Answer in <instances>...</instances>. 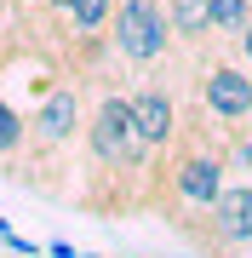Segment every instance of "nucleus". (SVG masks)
<instances>
[{
  "label": "nucleus",
  "mask_w": 252,
  "mask_h": 258,
  "mask_svg": "<svg viewBox=\"0 0 252 258\" xmlns=\"http://www.w3.org/2000/svg\"><path fill=\"white\" fill-rule=\"evenodd\" d=\"M86 207L98 212H132V207H149V184H155V166L160 155L143 144L138 120H132L126 92L115 86H98L92 109H86Z\"/></svg>",
  "instance_id": "f257e3e1"
},
{
  "label": "nucleus",
  "mask_w": 252,
  "mask_h": 258,
  "mask_svg": "<svg viewBox=\"0 0 252 258\" xmlns=\"http://www.w3.org/2000/svg\"><path fill=\"white\" fill-rule=\"evenodd\" d=\"M229 138L218 132L212 138V126H206V115L195 120H184V132H178V144L160 155L155 166V184H149V212H160V218L172 224L178 235L189 230V224L201 218L206 207L224 195L229 184Z\"/></svg>",
  "instance_id": "f03ea898"
},
{
  "label": "nucleus",
  "mask_w": 252,
  "mask_h": 258,
  "mask_svg": "<svg viewBox=\"0 0 252 258\" xmlns=\"http://www.w3.org/2000/svg\"><path fill=\"white\" fill-rule=\"evenodd\" d=\"M86 86L69 75V81H57L46 98H40V109L29 115V138L18 149V161L12 166V178L18 184H35L40 195H63L57 184V172H69V155H75V144L86 138Z\"/></svg>",
  "instance_id": "7ed1b4c3"
},
{
  "label": "nucleus",
  "mask_w": 252,
  "mask_h": 258,
  "mask_svg": "<svg viewBox=\"0 0 252 258\" xmlns=\"http://www.w3.org/2000/svg\"><path fill=\"white\" fill-rule=\"evenodd\" d=\"M172 52H178V35H172L160 0H115V18H109V57L115 63L155 75Z\"/></svg>",
  "instance_id": "20e7f679"
},
{
  "label": "nucleus",
  "mask_w": 252,
  "mask_h": 258,
  "mask_svg": "<svg viewBox=\"0 0 252 258\" xmlns=\"http://www.w3.org/2000/svg\"><path fill=\"white\" fill-rule=\"evenodd\" d=\"M195 103L224 138L252 126V69L241 57H212L195 69Z\"/></svg>",
  "instance_id": "39448f33"
},
{
  "label": "nucleus",
  "mask_w": 252,
  "mask_h": 258,
  "mask_svg": "<svg viewBox=\"0 0 252 258\" xmlns=\"http://www.w3.org/2000/svg\"><path fill=\"white\" fill-rule=\"evenodd\" d=\"M206 258H252V178L224 184L212 207L201 212V224L184 230Z\"/></svg>",
  "instance_id": "423d86ee"
},
{
  "label": "nucleus",
  "mask_w": 252,
  "mask_h": 258,
  "mask_svg": "<svg viewBox=\"0 0 252 258\" xmlns=\"http://www.w3.org/2000/svg\"><path fill=\"white\" fill-rule=\"evenodd\" d=\"M126 103H132V120H138L143 144H149L155 155H166V149L178 144V132H184V109H178L172 86L160 81V75H143V81L126 92Z\"/></svg>",
  "instance_id": "0eeeda50"
},
{
  "label": "nucleus",
  "mask_w": 252,
  "mask_h": 258,
  "mask_svg": "<svg viewBox=\"0 0 252 258\" xmlns=\"http://www.w3.org/2000/svg\"><path fill=\"white\" fill-rule=\"evenodd\" d=\"M178 46H206L212 40V0H160Z\"/></svg>",
  "instance_id": "6e6552de"
},
{
  "label": "nucleus",
  "mask_w": 252,
  "mask_h": 258,
  "mask_svg": "<svg viewBox=\"0 0 252 258\" xmlns=\"http://www.w3.org/2000/svg\"><path fill=\"white\" fill-rule=\"evenodd\" d=\"M252 23V0H212V40H235Z\"/></svg>",
  "instance_id": "1a4fd4ad"
},
{
  "label": "nucleus",
  "mask_w": 252,
  "mask_h": 258,
  "mask_svg": "<svg viewBox=\"0 0 252 258\" xmlns=\"http://www.w3.org/2000/svg\"><path fill=\"white\" fill-rule=\"evenodd\" d=\"M23 138H29V115H18L6 98H0V161H18Z\"/></svg>",
  "instance_id": "9d476101"
},
{
  "label": "nucleus",
  "mask_w": 252,
  "mask_h": 258,
  "mask_svg": "<svg viewBox=\"0 0 252 258\" xmlns=\"http://www.w3.org/2000/svg\"><path fill=\"white\" fill-rule=\"evenodd\" d=\"M229 172L252 178V126H246V132H235V138H229Z\"/></svg>",
  "instance_id": "9b49d317"
},
{
  "label": "nucleus",
  "mask_w": 252,
  "mask_h": 258,
  "mask_svg": "<svg viewBox=\"0 0 252 258\" xmlns=\"http://www.w3.org/2000/svg\"><path fill=\"white\" fill-rule=\"evenodd\" d=\"M229 46H235V57H241V63L252 69V23H246V29H241V35H235V40H229Z\"/></svg>",
  "instance_id": "f8f14e48"
},
{
  "label": "nucleus",
  "mask_w": 252,
  "mask_h": 258,
  "mask_svg": "<svg viewBox=\"0 0 252 258\" xmlns=\"http://www.w3.org/2000/svg\"><path fill=\"white\" fill-rule=\"evenodd\" d=\"M75 12V0H46V18H69Z\"/></svg>",
  "instance_id": "ddd939ff"
},
{
  "label": "nucleus",
  "mask_w": 252,
  "mask_h": 258,
  "mask_svg": "<svg viewBox=\"0 0 252 258\" xmlns=\"http://www.w3.org/2000/svg\"><path fill=\"white\" fill-rule=\"evenodd\" d=\"M12 6H18L23 18H29V12H46V0H12Z\"/></svg>",
  "instance_id": "4468645a"
},
{
  "label": "nucleus",
  "mask_w": 252,
  "mask_h": 258,
  "mask_svg": "<svg viewBox=\"0 0 252 258\" xmlns=\"http://www.w3.org/2000/svg\"><path fill=\"white\" fill-rule=\"evenodd\" d=\"M0 29H6V0H0Z\"/></svg>",
  "instance_id": "2eb2a0df"
},
{
  "label": "nucleus",
  "mask_w": 252,
  "mask_h": 258,
  "mask_svg": "<svg viewBox=\"0 0 252 258\" xmlns=\"http://www.w3.org/2000/svg\"><path fill=\"white\" fill-rule=\"evenodd\" d=\"M29 258H35V252H29Z\"/></svg>",
  "instance_id": "dca6fc26"
}]
</instances>
